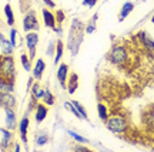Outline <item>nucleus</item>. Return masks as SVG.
Returning <instances> with one entry per match:
<instances>
[{"mask_svg":"<svg viewBox=\"0 0 154 152\" xmlns=\"http://www.w3.org/2000/svg\"><path fill=\"white\" fill-rule=\"evenodd\" d=\"M128 49L130 47H126L124 44L114 46L109 54V61L111 64L119 65V67H127L131 63V53Z\"/></svg>","mask_w":154,"mask_h":152,"instance_id":"obj_1","label":"nucleus"},{"mask_svg":"<svg viewBox=\"0 0 154 152\" xmlns=\"http://www.w3.org/2000/svg\"><path fill=\"white\" fill-rule=\"evenodd\" d=\"M82 40H83V24L80 20L74 19L72 24L70 34H69V41H67V46H69V49H70L73 55L77 54Z\"/></svg>","mask_w":154,"mask_h":152,"instance_id":"obj_2","label":"nucleus"},{"mask_svg":"<svg viewBox=\"0 0 154 152\" xmlns=\"http://www.w3.org/2000/svg\"><path fill=\"white\" fill-rule=\"evenodd\" d=\"M16 70H14V60L11 55H0V80L2 81H14Z\"/></svg>","mask_w":154,"mask_h":152,"instance_id":"obj_3","label":"nucleus"},{"mask_svg":"<svg viewBox=\"0 0 154 152\" xmlns=\"http://www.w3.org/2000/svg\"><path fill=\"white\" fill-rule=\"evenodd\" d=\"M106 127L111 132L120 134L128 128V124H127V120L124 117H109V120L106 121Z\"/></svg>","mask_w":154,"mask_h":152,"instance_id":"obj_4","label":"nucleus"},{"mask_svg":"<svg viewBox=\"0 0 154 152\" xmlns=\"http://www.w3.org/2000/svg\"><path fill=\"white\" fill-rule=\"evenodd\" d=\"M38 22H37V17H36V13L33 10H29L27 14L24 16L23 19V30L26 33L29 31H36L38 30Z\"/></svg>","mask_w":154,"mask_h":152,"instance_id":"obj_5","label":"nucleus"},{"mask_svg":"<svg viewBox=\"0 0 154 152\" xmlns=\"http://www.w3.org/2000/svg\"><path fill=\"white\" fill-rule=\"evenodd\" d=\"M38 43V34L36 31H29L26 34V47L29 50V57L30 60H33L36 55V47Z\"/></svg>","mask_w":154,"mask_h":152,"instance_id":"obj_6","label":"nucleus"},{"mask_svg":"<svg viewBox=\"0 0 154 152\" xmlns=\"http://www.w3.org/2000/svg\"><path fill=\"white\" fill-rule=\"evenodd\" d=\"M134 37H137V40L141 44V49H144L147 53H154V40L150 37L149 33L140 31L137 33Z\"/></svg>","mask_w":154,"mask_h":152,"instance_id":"obj_7","label":"nucleus"},{"mask_svg":"<svg viewBox=\"0 0 154 152\" xmlns=\"http://www.w3.org/2000/svg\"><path fill=\"white\" fill-rule=\"evenodd\" d=\"M5 114H6V128L7 130H16L17 128V118H16V112L11 107H5Z\"/></svg>","mask_w":154,"mask_h":152,"instance_id":"obj_8","label":"nucleus"},{"mask_svg":"<svg viewBox=\"0 0 154 152\" xmlns=\"http://www.w3.org/2000/svg\"><path fill=\"white\" fill-rule=\"evenodd\" d=\"M67 77H69V65L66 63L59 65L57 68V80L60 82V85L63 90H66V84H67Z\"/></svg>","mask_w":154,"mask_h":152,"instance_id":"obj_9","label":"nucleus"},{"mask_svg":"<svg viewBox=\"0 0 154 152\" xmlns=\"http://www.w3.org/2000/svg\"><path fill=\"white\" fill-rule=\"evenodd\" d=\"M47 112H49V108H47V105L44 103L36 104V114H34L36 122H37V124L43 122V121L46 120V117H47Z\"/></svg>","mask_w":154,"mask_h":152,"instance_id":"obj_10","label":"nucleus"},{"mask_svg":"<svg viewBox=\"0 0 154 152\" xmlns=\"http://www.w3.org/2000/svg\"><path fill=\"white\" fill-rule=\"evenodd\" d=\"M42 14H43L44 26L56 30V24H57V22H56V14H53L49 9H43V10H42Z\"/></svg>","mask_w":154,"mask_h":152,"instance_id":"obj_11","label":"nucleus"},{"mask_svg":"<svg viewBox=\"0 0 154 152\" xmlns=\"http://www.w3.org/2000/svg\"><path fill=\"white\" fill-rule=\"evenodd\" d=\"M17 128H19V131H20L22 141L24 142V144H27V128H29V117L27 115H24L22 120H20V122H19V125H17Z\"/></svg>","mask_w":154,"mask_h":152,"instance_id":"obj_12","label":"nucleus"},{"mask_svg":"<svg viewBox=\"0 0 154 152\" xmlns=\"http://www.w3.org/2000/svg\"><path fill=\"white\" fill-rule=\"evenodd\" d=\"M79 88V76L76 73H72L70 77H67V84H66V90L69 91V94H73Z\"/></svg>","mask_w":154,"mask_h":152,"instance_id":"obj_13","label":"nucleus"},{"mask_svg":"<svg viewBox=\"0 0 154 152\" xmlns=\"http://www.w3.org/2000/svg\"><path fill=\"white\" fill-rule=\"evenodd\" d=\"M44 70H46V63H44L43 58H38V60L36 61V65H34V68H33V78L42 80Z\"/></svg>","mask_w":154,"mask_h":152,"instance_id":"obj_14","label":"nucleus"},{"mask_svg":"<svg viewBox=\"0 0 154 152\" xmlns=\"http://www.w3.org/2000/svg\"><path fill=\"white\" fill-rule=\"evenodd\" d=\"M133 10H134V3H133V1L123 3V7L120 9V13H119V22H123Z\"/></svg>","mask_w":154,"mask_h":152,"instance_id":"obj_15","label":"nucleus"},{"mask_svg":"<svg viewBox=\"0 0 154 152\" xmlns=\"http://www.w3.org/2000/svg\"><path fill=\"white\" fill-rule=\"evenodd\" d=\"M14 105H16V98L13 97V94L11 92H7L5 95H2L0 97V107H11V108H14Z\"/></svg>","mask_w":154,"mask_h":152,"instance_id":"obj_16","label":"nucleus"},{"mask_svg":"<svg viewBox=\"0 0 154 152\" xmlns=\"http://www.w3.org/2000/svg\"><path fill=\"white\" fill-rule=\"evenodd\" d=\"M0 132H2V135H3V138H2V147H3V148H9L11 139H13V134H11V131L10 130H6V128H2V130H0Z\"/></svg>","mask_w":154,"mask_h":152,"instance_id":"obj_17","label":"nucleus"},{"mask_svg":"<svg viewBox=\"0 0 154 152\" xmlns=\"http://www.w3.org/2000/svg\"><path fill=\"white\" fill-rule=\"evenodd\" d=\"M0 49H2V53L6 55H11V53H13V50L16 49L13 44H11L10 40H7V38H5V40H2L0 41Z\"/></svg>","mask_w":154,"mask_h":152,"instance_id":"obj_18","label":"nucleus"},{"mask_svg":"<svg viewBox=\"0 0 154 152\" xmlns=\"http://www.w3.org/2000/svg\"><path fill=\"white\" fill-rule=\"evenodd\" d=\"M13 88H14V84H13V82L2 81V80H0V97L7 94V92H13Z\"/></svg>","mask_w":154,"mask_h":152,"instance_id":"obj_19","label":"nucleus"},{"mask_svg":"<svg viewBox=\"0 0 154 152\" xmlns=\"http://www.w3.org/2000/svg\"><path fill=\"white\" fill-rule=\"evenodd\" d=\"M97 114H99V118L101 121H107L109 120V111H107V108H106L104 104H97Z\"/></svg>","mask_w":154,"mask_h":152,"instance_id":"obj_20","label":"nucleus"},{"mask_svg":"<svg viewBox=\"0 0 154 152\" xmlns=\"http://www.w3.org/2000/svg\"><path fill=\"white\" fill-rule=\"evenodd\" d=\"M63 57V41L57 40L56 41V55H54V64H57Z\"/></svg>","mask_w":154,"mask_h":152,"instance_id":"obj_21","label":"nucleus"},{"mask_svg":"<svg viewBox=\"0 0 154 152\" xmlns=\"http://www.w3.org/2000/svg\"><path fill=\"white\" fill-rule=\"evenodd\" d=\"M5 14H6V20L9 23V26H13L14 24V14H13V9H11L10 4L5 6Z\"/></svg>","mask_w":154,"mask_h":152,"instance_id":"obj_22","label":"nucleus"},{"mask_svg":"<svg viewBox=\"0 0 154 152\" xmlns=\"http://www.w3.org/2000/svg\"><path fill=\"white\" fill-rule=\"evenodd\" d=\"M20 63H22L23 68L26 71H32V60H30V57H29L26 53H23L20 55Z\"/></svg>","mask_w":154,"mask_h":152,"instance_id":"obj_23","label":"nucleus"},{"mask_svg":"<svg viewBox=\"0 0 154 152\" xmlns=\"http://www.w3.org/2000/svg\"><path fill=\"white\" fill-rule=\"evenodd\" d=\"M43 103L46 105H53L56 103V98H54V94H51L49 90H44V95H43Z\"/></svg>","mask_w":154,"mask_h":152,"instance_id":"obj_24","label":"nucleus"},{"mask_svg":"<svg viewBox=\"0 0 154 152\" xmlns=\"http://www.w3.org/2000/svg\"><path fill=\"white\" fill-rule=\"evenodd\" d=\"M97 19H99V13H96V14L91 17V20L87 23V26H86V33L91 34V33L96 30V22H97Z\"/></svg>","mask_w":154,"mask_h":152,"instance_id":"obj_25","label":"nucleus"},{"mask_svg":"<svg viewBox=\"0 0 154 152\" xmlns=\"http://www.w3.org/2000/svg\"><path fill=\"white\" fill-rule=\"evenodd\" d=\"M72 104L74 105V108L77 109V112L82 115V120H87V112H86V109H84V107H83L82 104L79 103V101H76V100H73Z\"/></svg>","mask_w":154,"mask_h":152,"instance_id":"obj_26","label":"nucleus"},{"mask_svg":"<svg viewBox=\"0 0 154 152\" xmlns=\"http://www.w3.org/2000/svg\"><path fill=\"white\" fill-rule=\"evenodd\" d=\"M47 142H49V135H47L46 132H40V134L36 136V145H38V147H43Z\"/></svg>","mask_w":154,"mask_h":152,"instance_id":"obj_27","label":"nucleus"},{"mask_svg":"<svg viewBox=\"0 0 154 152\" xmlns=\"http://www.w3.org/2000/svg\"><path fill=\"white\" fill-rule=\"evenodd\" d=\"M67 134H69V135L72 136L73 139H76L77 142H80V144H87V142H88V139H86V138H84V136L79 135V134H76V132H73V131H69V132H67Z\"/></svg>","mask_w":154,"mask_h":152,"instance_id":"obj_28","label":"nucleus"},{"mask_svg":"<svg viewBox=\"0 0 154 152\" xmlns=\"http://www.w3.org/2000/svg\"><path fill=\"white\" fill-rule=\"evenodd\" d=\"M9 40L11 41V44L14 46V47H17V31L14 30V28H11L10 30V36H9Z\"/></svg>","mask_w":154,"mask_h":152,"instance_id":"obj_29","label":"nucleus"},{"mask_svg":"<svg viewBox=\"0 0 154 152\" xmlns=\"http://www.w3.org/2000/svg\"><path fill=\"white\" fill-rule=\"evenodd\" d=\"M54 50H56V43L51 40V41L49 43V49H47V51H46V54L51 57V55L54 54Z\"/></svg>","mask_w":154,"mask_h":152,"instance_id":"obj_30","label":"nucleus"},{"mask_svg":"<svg viewBox=\"0 0 154 152\" xmlns=\"http://www.w3.org/2000/svg\"><path fill=\"white\" fill-rule=\"evenodd\" d=\"M63 20H64V13H63L61 10H59L57 11V14H56V22L59 23V24H61Z\"/></svg>","mask_w":154,"mask_h":152,"instance_id":"obj_31","label":"nucleus"},{"mask_svg":"<svg viewBox=\"0 0 154 152\" xmlns=\"http://www.w3.org/2000/svg\"><path fill=\"white\" fill-rule=\"evenodd\" d=\"M97 1L99 0H83V6H86V7H94Z\"/></svg>","mask_w":154,"mask_h":152,"instance_id":"obj_32","label":"nucleus"},{"mask_svg":"<svg viewBox=\"0 0 154 152\" xmlns=\"http://www.w3.org/2000/svg\"><path fill=\"white\" fill-rule=\"evenodd\" d=\"M43 3L47 6V7H50V9H54L56 7V3L53 1V0H43Z\"/></svg>","mask_w":154,"mask_h":152,"instance_id":"obj_33","label":"nucleus"},{"mask_svg":"<svg viewBox=\"0 0 154 152\" xmlns=\"http://www.w3.org/2000/svg\"><path fill=\"white\" fill-rule=\"evenodd\" d=\"M74 149H76V151H77V149H79V151H88L87 148H84V147H79V145H77V147L74 148Z\"/></svg>","mask_w":154,"mask_h":152,"instance_id":"obj_34","label":"nucleus"},{"mask_svg":"<svg viewBox=\"0 0 154 152\" xmlns=\"http://www.w3.org/2000/svg\"><path fill=\"white\" fill-rule=\"evenodd\" d=\"M151 22H153V23H154V16H153V17H151Z\"/></svg>","mask_w":154,"mask_h":152,"instance_id":"obj_35","label":"nucleus"}]
</instances>
